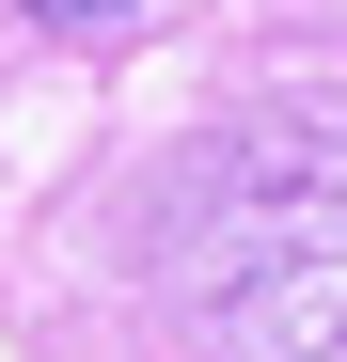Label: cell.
<instances>
[{"mask_svg":"<svg viewBox=\"0 0 347 362\" xmlns=\"http://www.w3.org/2000/svg\"><path fill=\"white\" fill-rule=\"evenodd\" d=\"M174 315L221 362H347V110H253L174 189Z\"/></svg>","mask_w":347,"mask_h":362,"instance_id":"obj_1","label":"cell"},{"mask_svg":"<svg viewBox=\"0 0 347 362\" xmlns=\"http://www.w3.org/2000/svg\"><path fill=\"white\" fill-rule=\"evenodd\" d=\"M16 16H47V32H142L158 0H16Z\"/></svg>","mask_w":347,"mask_h":362,"instance_id":"obj_2","label":"cell"}]
</instances>
